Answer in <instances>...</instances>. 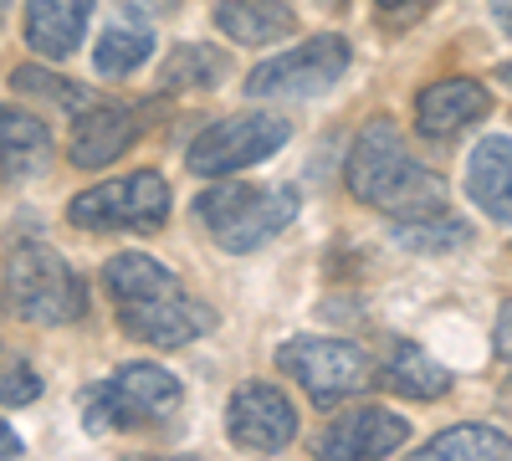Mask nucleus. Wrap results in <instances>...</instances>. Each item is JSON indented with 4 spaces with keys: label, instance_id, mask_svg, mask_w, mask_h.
<instances>
[{
    "label": "nucleus",
    "instance_id": "obj_26",
    "mask_svg": "<svg viewBox=\"0 0 512 461\" xmlns=\"http://www.w3.org/2000/svg\"><path fill=\"white\" fill-rule=\"evenodd\" d=\"M118 6L128 11V16H169V11H180V0H118Z\"/></svg>",
    "mask_w": 512,
    "mask_h": 461
},
{
    "label": "nucleus",
    "instance_id": "obj_16",
    "mask_svg": "<svg viewBox=\"0 0 512 461\" xmlns=\"http://www.w3.org/2000/svg\"><path fill=\"white\" fill-rule=\"evenodd\" d=\"M52 129L41 123L36 113L26 108H6L0 113V170H6V185H21V180H36L52 170Z\"/></svg>",
    "mask_w": 512,
    "mask_h": 461
},
{
    "label": "nucleus",
    "instance_id": "obj_27",
    "mask_svg": "<svg viewBox=\"0 0 512 461\" xmlns=\"http://www.w3.org/2000/svg\"><path fill=\"white\" fill-rule=\"evenodd\" d=\"M492 349H497L502 359H512V303H502V313H497V333H492Z\"/></svg>",
    "mask_w": 512,
    "mask_h": 461
},
{
    "label": "nucleus",
    "instance_id": "obj_18",
    "mask_svg": "<svg viewBox=\"0 0 512 461\" xmlns=\"http://www.w3.org/2000/svg\"><path fill=\"white\" fill-rule=\"evenodd\" d=\"M185 282L169 272L164 262H154L149 251H118V257L103 267V292L113 308H128V303H154V298H169L180 292Z\"/></svg>",
    "mask_w": 512,
    "mask_h": 461
},
{
    "label": "nucleus",
    "instance_id": "obj_20",
    "mask_svg": "<svg viewBox=\"0 0 512 461\" xmlns=\"http://www.w3.org/2000/svg\"><path fill=\"white\" fill-rule=\"evenodd\" d=\"M231 77V57L221 47H210V41H180L169 62L159 67V88L164 93H216L226 88Z\"/></svg>",
    "mask_w": 512,
    "mask_h": 461
},
{
    "label": "nucleus",
    "instance_id": "obj_9",
    "mask_svg": "<svg viewBox=\"0 0 512 461\" xmlns=\"http://www.w3.org/2000/svg\"><path fill=\"white\" fill-rule=\"evenodd\" d=\"M226 431L241 451H287L297 436V405L272 380H246L226 405Z\"/></svg>",
    "mask_w": 512,
    "mask_h": 461
},
{
    "label": "nucleus",
    "instance_id": "obj_30",
    "mask_svg": "<svg viewBox=\"0 0 512 461\" xmlns=\"http://www.w3.org/2000/svg\"><path fill=\"white\" fill-rule=\"evenodd\" d=\"M502 82H507V88H512V62H502V72H497Z\"/></svg>",
    "mask_w": 512,
    "mask_h": 461
},
{
    "label": "nucleus",
    "instance_id": "obj_13",
    "mask_svg": "<svg viewBox=\"0 0 512 461\" xmlns=\"http://www.w3.org/2000/svg\"><path fill=\"white\" fill-rule=\"evenodd\" d=\"M492 113V93L482 88L477 77H446V82H431V88L415 93V129L420 139H456L461 129H472Z\"/></svg>",
    "mask_w": 512,
    "mask_h": 461
},
{
    "label": "nucleus",
    "instance_id": "obj_28",
    "mask_svg": "<svg viewBox=\"0 0 512 461\" xmlns=\"http://www.w3.org/2000/svg\"><path fill=\"white\" fill-rule=\"evenodd\" d=\"M0 446H6V461H16V456H21V451H26V446H21V436H16V426H11V421H6V426H0Z\"/></svg>",
    "mask_w": 512,
    "mask_h": 461
},
{
    "label": "nucleus",
    "instance_id": "obj_12",
    "mask_svg": "<svg viewBox=\"0 0 512 461\" xmlns=\"http://www.w3.org/2000/svg\"><path fill=\"white\" fill-rule=\"evenodd\" d=\"M410 441V421L384 405H359L333 415L328 431L318 436V456L328 461H379V456H395Z\"/></svg>",
    "mask_w": 512,
    "mask_h": 461
},
{
    "label": "nucleus",
    "instance_id": "obj_3",
    "mask_svg": "<svg viewBox=\"0 0 512 461\" xmlns=\"http://www.w3.org/2000/svg\"><path fill=\"white\" fill-rule=\"evenodd\" d=\"M6 308L26 323L62 328L88 313V282L72 272L62 251L47 241H11L6 251Z\"/></svg>",
    "mask_w": 512,
    "mask_h": 461
},
{
    "label": "nucleus",
    "instance_id": "obj_32",
    "mask_svg": "<svg viewBox=\"0 0 512 461\" xmlns=\"http://www.w3.org/2000/svg\"><path fill=\"white\" fill-rule=\"evenodd\" d=\"M323 6H338V0H323Z\"/></svg>",
    "mask_w": 512,
    "mask_h": 461
},
{
    "label": "nucleus",
    "instance_id": "obj_17",
    "mask_svg": "<svg viewBox=\"0 0 512 461\" xmlns=\"http://www.w3.org/2000/svg\"><path fill=\"white\" fill-rule=\"evenodd\" d=\"M210 21L236 47H277L297 31V11L287 0H216Z\"/></svg>",
    "mask_w": 512,
    "mask_h": 461
},
{
    "label": "nucleus",
    "instance_id": "obj_11",
    "mask_svg": "<svg viewBox=\"0 0 512 461\" xmlns=\"http://www.w3.org/2000/svg\"><path fill=\"white\" fill-rule=\"evenodd\" d=\"M144 134V113L128 108V103H93L72 118V134H67V159L72 170H108L118 164L128 149L139 144Z\"/></svg>",
    "mask_w": 512,
    "mask_h": 461
},
{
    "label": "nucleus",
    "instance_id": "obj_14",
    "mask_svg": "<svg viewBox=\"0 0 512 461\" xmlns=\"http://www.w3.org/2000/svg\"><path fill=\"white\" fill-rule=\"evenodd\" d=\"M98 0H26V47L41 62H67L88 36Z\"/></svg>",
    "mask_w": 512,
    "mask_h": 461
},
{
    "label": "nucleus",
    "instance_id": "obj_8",
    "mask_svg": "<svg viewBox=\"0 0 512 461\" xmlns=\"http://www.w3.org/2000/svg\"><path fill=\"white\" fill-rule=\"evenodd\" d=\"M292 139V123L282 113H231V118H216L190 139L185 149V170L200 175V180H226L236 170H251V164L272 159L282 144Z\"/></svg>",
    "mask_w": 512,
    "mask_h": 461
},
{
    "label": "nucleus",
    "instance_id": "obj_29",
    "mask_svg": "<svg viewBox=\"0 0 512 461\" xmlns=\"http://www.w3.org/2000/svg\"><path fill=\"white\" fill-rule=\"evenodd\" d=\"M492 21L512 36V0H492Z\"/></svg>",
    "mask_w": 512,
    "mask_h": 461
},
{
    "label": "nucleus",
    "instance_id": "obj_5",
    "mask_svg": "<svg viewBox=\"0 0 512 461\" xmlns=\"http://www.w3.org/2000/svg\"><path fill=\"white\" fill-rule=\"evenodd\" d=\"M169 211H175V195H169V180L159 170L98 180L67 200V221L88 236H103V231H144L149 236L169 221Z\"/></svg>",
    "mask_w": 512,
    "mask_h": 461
},
{
    "label": "nucleus",
    "instance_id": "obj_2",
    "mask_svg": "<svg viewBox=\"0 0 512 461\" xmlns=\"http://www.w3.org/2000/svg\"><path fill=\"white\" fill-rule=\"evenodd\" d=\"M195 221L210 231V241H216L221 251H231V257H246V251L267 246L277 231L292 226L297 216V190L292 185H246V180H216L210 190L195 195Z\"/></svg>",
    "mask_w": 512,
    "mask_h": 461
},
{
    "label": "nucleus",
    "instance_id": "obj_31",
    "mask_svg": "<svg viewBox=\"0 0 512 461\" xmlns=\"http://www.w3.org/2000/svg\"><path fill=\"white\" fill-rule=\"evenodd\" d=\"M374 6H384V11H395V6H405V0H374Z\"/></svg>",
    "mask_w": 512,
    "mask_h": 461
},
{
    "label": "nucleus",
    "instance_id": "obj_1",
    "mask_svg": "<svg viewBox=\"0 0 512 461\" xmlns=\"http://www.w3.org/2000/svg\"><path fill=\"white\" fill-rule=\"evenodd\" d=\"M344 185L354 200L374 205V211H390V216H420L431 205H441V180L410 154L395 118H369L359 129L349 164H344Z\"/></svg>",
    "mask_w": 512,
    "mask_h": 461
},
{
    "label": "nucleus",
    "instance_id": "obj_22",
    "mask_svg": "<svg viewBox=\"0 0 512 461\" xmlns=\"http://www.w3.org/2000/svg\"><path fill=\"white\" fill-rule=\"evenodd\" d=\"M425 461H502L512 456V436L497 426H451L420 446Z\"/></svg>",
    "mask_w": 512,
    "mask_h": 461
},
{
    "label": "nucleus",
    "instance_id": "obj_19",
    "mask_svg": "<svg viewBox=\"0 0 512 461\" xmlns=\"http://www.w3.org/2000/svg\"><path fill=\"white\" fill-rule=\"evenodd\" d=\"M472 221H461L451 205H431L420 216H390V241L405 246V251H420V257H446V251H461L472 246Z\"/></svg>",
    "mask_w": 512,
    "mask_h": 461
},
{
    "label": "nucleus",
    "instance_id": "obj_23",
    "mask_svg": "<svg viewBox=\"0 0 512 461\" xmlns=\"http://www.w3.org/2000/svg\"><path fill=\"white\" fill-rule=\"evenodd\" d=\"M149 57H154L149 26H103L98 47H93V67L103 77H128V72H139Z\"/></svg>",
    "mask_w": 512,
    "mask_h": 461
},
{
    "label": "nucleus",
    "instance_id": "obj_10",
    "mask_svg": "<svg viewBox=\"0 0 512 461\" xmlns=\"http://www.w3.org/2000/svg\"><path fill=\"white\" fill-rule=\"evenodd\" d=\"M118 313V328L128 339H139L149 349H185L195 339H205L216 328V308L190 298V292H169V298H154V303H128V308H113Z\"/></svg>",
    "mask_w": 512,
    "mask_h": 461
},
{
    "label": "nucleus",
    "instance_id": "obj_4",
    "mask_svg": "<svg viewBox=\"0 0 512 461\" xmlns=\"http://www.w3.org/2000/svg\"><path fill=\"white\" fill-rule=\"evenodd\" d=\"M185 405V385L169 374L164 364H123L113 380L93 385L82 410H88V431H144V426H164L169 415Z\"/></svg>",
    "mask_w": 512,
    "mask_h": 461
},
{
    "label": "nucleus",
    "instance_id": "obj_7",
    "mask_svg": "<svg viewBox=\"0 0 512 461\" xmlns=\"http://www.w3.org/2000/svg\"><path fill=\"white\" fill-rule=\"evenodd\" d=\"M277 369L292 374L297 390H308L313 405L333 410L374 385V364L349 339H323V333H297L277 349Z\"/></svg>",
    "mask_w": 512,
    "mask_h": 461
},
{
    "label": "nucleus",
    "instance_id": "obj_6",
    "mask_svg": "<svg viewBox=\"0 0 512 461\" xmlns=\"http://www.w3.org/2000/svg\"><path fill=\"white\" fill-rule=\"evenodd\" d=\"M354 62V47L349 36H333V31H318L308 36L303 47H287L267 62H256L246 72V98L251 103H303V98H323L338 77L349 72Z\"/></svg>",
    "mask_w": 512,
    "mask_h": 461
},
{
    "label": "nucleus",
    "instance_id": "obj_15",
    "mask_svg": "<svg viewBox=\"0 0 512 461\" xmlns=\"http://www.w3.org/2000/svg\"><path fill=\"white\" fill-rule=\"evenodd\" d=\"M466 200L487 211L497 226H512V139L487 134L466 159Z\"/></svg>",
    "mask_w": 512,
    "mask_h": 461
},
{
    "label": "nucleus",
    "instance_id": "obj_25",
    "mask_svg": "<svg viewBox=\"0 0 512 461\" xmlns=\"http://www.w3.org/2000/svg\"><path fill=\"white\" fill-rule=\"evenodd\" d=\"M36 395H41V374L26 359H6V380H0V400H6V410L31 405Z\"/></svg>",
    "mask_w": 512,
    "mask_h": 461
},
{
    "label": "nucleus",
    "instance_id": "obj_24",
    "mask_svg": "<svg viewBox=\"0 0 512 461\" xmlns=\"http://www.w3.org/2000/svg\"><path fill=\"white\" fill-rule=\"evenodd\" d=\"M11 88H21V93H36V98H52L57 108H67L72 118L82 113V108H93V98L77 88V82H67V77H52V72H41V67H16L11 72Z\"/></svg>",
    "mask_w": 512,
    "mask_h": 461
},
{
    "label": "nucleus",
    "instance_id": "obj_21",
    "mask_svg": "<svg viewBox=\"0 0 512 461\" xmlns=\"http://www.w3.org/2000/svg\"><path fill=\"white\" fill-rule=\"evenodd\" d=\"M384 385H390L400 400H441L451 390V369L441 359H431L420 344L400 339L384 359Z\"/></svg>",
    "mask_w": 512,
    "mask_h": 461
}]
</instances>
